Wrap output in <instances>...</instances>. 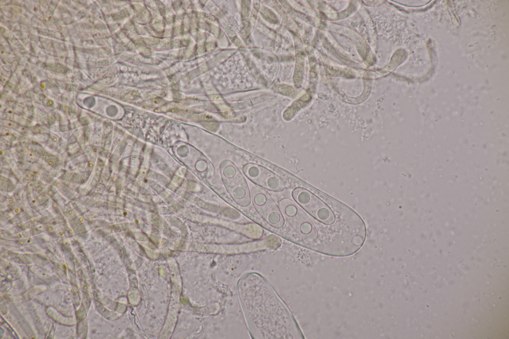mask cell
Segmentation results:
<instances>
[{
  "mask_svg": "<svg viewBox=\"0 0 509 339\" xmlns=\"http://www.w3.org/2000/svg\"><path fill=\"white\" fill-rule=\"evenodd\" d=\"M279 208L283 217L301 238L305 246L313 250V229L307 213L294 200L289 198L281 199Z\"/></svg>",
  "mask_w": 509,
  "mask_h": 339,
  "instance_id": "cell-1",
  "label": "cell"
},
{
  "mask_svg": "<svg viewBox=\"0 0 509 339\" xmlns=\"http://www.w3.org/2000/svg\"><path fill=\"white\" fill-rule=\"evenodd\" d=\"M220 170L223 183L233 199L241 207L248 206L251 201L250 191L237 166L230 160H224Z\"/></svg>",
  "mask_w": 509,
  "mask_h": 339,
  "instance_id": "cell-2",
  "label": "cell"
},
{
  "mask_svg": "<svg viewBox=\"0 0 509 339\" xmlns=\"http://www.w3.org/2000/svg\"><path fill=\"white\" fill-rule=\"evenodd\" d=\"M251 201L259 215L267 223L274 228H280L284 223L281 210L264 188L254 186L251 189Z\"/></svg>",
  "mask_w": 509,
  "mask_h": 339,
  "instance_id": "cell-3",
  "label": "cell"
},
{
  "mask_svg": "<svg viewBox=\"0 0 509 339\" xmlns=\"http://www.w3.org/2000/svg\"><path fill=\"white\" fill-rule=\"evenodd\" d=\"M243 170L250 180L263 188L280 191L285 187V183L280 176L258 165L247 164L244 166Z\"/></svg>",
  "mask_w": 509,
  "mask_h": 339,
  "instance_id": "cell-4",
  "label": "cell"
}]
</instances>
